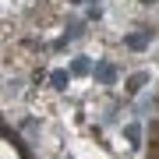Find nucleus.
I'll use <instances>...</instances> for the list:
<instances>
[{
    "label": "nucleus",
    "instance_id": "1",
    "mask_svg": "<svg viewBox=\"0 0 159 159\" xmlns=\"http://www.w3.org/2000/svg\"><path fill=\"white\" fill-rule=\"evenodd\" d=\"M64 85H67V74L57 71V74H53V89H64Z\"/></svg>",
    "mask_w": 159,
    "mask_h": 159
},
{
    "label": "nucleus",
    "instance_id": "2",
    "mask_svg": "<svg viewBox=\"0 0 159 159\" xmlns=\"http://www.w3.org/2000/svg\"><path fill=\"white\" fill-rule=\"evenodd\" d=\"M142 4H152V0H142Z\"/></svg>",
    "mask_w": 159,
    "mask_h": 159
}]
</instances>
